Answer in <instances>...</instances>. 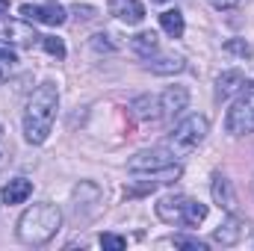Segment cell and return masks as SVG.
Returning a JSON list of instances; mask_svg holds the SVG:
<instances>
[{
	"mask_svg": "<svg viewBox=\"0 0 254 251\" xmlns=\"http://www.w3.org/2000/svg\"><path fill=\"white\" fill-rule=\"evenodd\" d=\"M207 130H210V125H207V119H204V116H187L181 125L169 133L166 148L175 154V160H181V157L192 154V151L204 142Z\"/></svg>",
	"mask_w": 254,
	"mask_h": 251,
	"instance_id": "cell-4",
	"label": "cell"
},
{
	"mask_svg": "<svg viewBox=\"0 0 254 251\" xmlns=\"http://www.w3.org/2000/svg\"><path fill=\"white\" fill-rule=\"evenodd\" d=\"M57 110H60V89H57V83L48 80V83L36 86V92L30 95L27 110H24V139L30 145H42L51 136Z\"/></svg>",
	"mask_w": 254,
	"mask_h": 251,
	"instance_id": "cell-1",
	"label": "cell"
},
{
	"mask_svg": "<svg viewBox=\"0 0 254 251\" xmlns=\"http://www.w3.org/2000/svg\"><path fill=\"white\" fill-rule=\"evenodd\" d=\"M225 51H231V54H240V57H252V48H249L246 42H228V45H225Z\"/></svg>",
	"mask_w": 254,
	"mask_h": 251,
	"instance_id": "cell-24",
	"label": "cell"
},
{
	"mask_svg": "<svg viewBox=\"0 0 254 251\" xmlns=\"http://www.w3.org/2000/svg\"><path fill=\"white\" fill-rule=\"evenodd\" d=\"M6 9H9V0H0V15H6Z\"/></svg>",
	"mask_w": 254,
	"mask_h": 251,
	"instance_id": "cell-27",
	"label": "cell"
},
{
	"mask_svg": "<svg viewBox=\"0 0 254 251\" xmlns=\"http://www.w3.org/2000/svg\"><path fill=\"white\" fill-rule=\"evenodd\" d=\"M33 195V184L27 181V178H12L6 187H3V192H0V198H3V204H24L27 198Z\"/></svg>",
	"mask_w": 254,
	"mask_h": 251,
	"instance_id": "cell-14",
	"label": "cell"
},
{
	"mask_svg": "<svg viewBox=\"0 0 254 251\" xmlns=\"http://www.w3.org/2000/svg\"><path fill=\"white\" fill-rule=\"evenodd\" d=\"M213 201L222 207V210H228V213H234V207H237V198H234V189H231V181L225 178V175H213Z\"/></svg>",
	"mask_w": 254,
	"mask_h": 251,
	"instance_id": "cell-15",
	"label": "cell"
},
{
	"mask_svg": "<svg viewBox=\"0 0 254 251\" xmlns=\"http://www.w3.org/2000/svg\"><path fill=\"white\" fill-rule=\"evenodd\" d=\"M154 210L166 225H181V228H195L207 219V204L190 195H163L154 204Z\"/></svg>",
	"mask_w": 254,
	"mask_h": 251,
	"instance_id": "cell-3",
	"label": "cell"
},
{
	"mask_svg": "<svg viewBox=\"0 0 254 251\" xmlns=\"http://www.w3.org/2000/svg\"><path fill=\"white\" fill-rule=\"evenodd\" d=\"M169 246H175V249H190V251H207V246L201 243V240H192V237H172V240H166Z\"/></svg>",
	"mask_w": 254,
	"mask_h": 251,
	"instance_id": "cell-21",
	"label": "cell"
},
{
	"mask_svg": "<svg viewBox=\"0 0 254 251\" xmlns=\"http://www.w3.org/2000/svg\"><path fill=\"white\" fill-rule=\"evenodd\" d=\"M157 3H166V0H157Z\"/></svg>",
	"mask_w": 254,
	"mask_h": 251,
	"instance_id": "cell-28",
	"label": "cell"
},
{
	"mask_svg": "<svg viewBox=\"0 0 254 251\" xmlns=\"http://www.w3.org/2000/svg\"><path fill=\"white\" fill-rule=\"evenodd\" d=\"M107 39H110V36H101V33L92 36V48H95V51H116V45L107 42Z\"/></svg>",
	"mask_w": 254,
	"mask_h": 251,
	"instance_id": "cell-23",
	"label": "cell"
},
{
	"mask_svg": "<svg viewBox=\"0 0 254 251\" xmlns=\"http://www.w3.org/2000/svg\"><path fill=\"white\" fill-rule=\"evenodd\" d=\"M42 48H45L51 57L65 60V45H63V39H57V36H42Z\"/></svg>",
	"mask_w": 254,
	"mask_h": 251,
	"instance_id": "cell-20",
	"label": "cell"
},
{
	"mask_svg": "<svg viewBox=\"0 0 254 251\" xmlns=\"http://www.w3.org/2000/svg\"><path fill=\"white\" fill-rule=\"evenodd\" d=\"M15 68H18V54H15V48L0 39V86L9 80V74H12Z\"/></svg>",
	"mask_w": 254,
	"mask_h": 251,
	"instance_id": "cell-19",
	"label": "cell"
},
{
	"mask_svg": "<svg viewBox=\"0 0 254 251\" xmlns=\"http://www.w3.org/2000/svg\"><path fill=\"white\" fill-rule=\"evenodd\" d=\"M148 71H154V74H178V71H184V60L181 57H172V54H151L148 60Z\"/></svg>",
	"mask_w": 254,
	"mask_h": 251,
	"instance_id": "cell-16",
	"label": "cell"
},
{
	"mask_svg": "<svg viewBox=\"0 0 254 251\" xmlns=\"http://www.w3.org/2000/svg\"><path fill=\"white\" fill-rule=\"evenodd\" d=\"M249 83H246V77H243V71H225V74H219V80H216V98L219 101H228L234 92H243Z\"/></svg>",
	"mask_w": 254,
	"mask_h": 251,
	"instance_id": "cell-13",
	"label": "cell"
},
{
	"mask_svg": "<svg viewBox=\"0 0 254 251\" xmlns=\"http://www.w3.org/2000/svg\"><path fill=\"white\" fill-rule=\"evenodd\" d=\"M30 21H9V18H0V39L3 42H15V45H24V48H33L36 42H42V36L27 27Z\"/></svg>",
	"mask_w": 254,
	"mask_h": 251,
	"instance_id": "cell-8",
	"label": "cell"
},
{
	"mask_svg": "<svg viewBox=\"0 0 254 251\" xmlns=\"http://www.w3.org/2000/svg\"><path fill=\"white\" fill-rule=\"evenodd\" d=\"M74 12H77V15H83V18H95V15H92V12H95L92 6H80V3H77V6H74Z\"/></svg>",
	"mask_w": 254,
	"mask_h": 251,
	"instance_id": "cell-26",
	"label": "cell"
},
{
	"mask_svg": "<svg viewBox=\"0 0 254 251\" xmlns=\"http://www.w3.org/2000/svg\"><path fill=\"white\" fill-rule=\"evenodd\" d=\"M101 246L110 249V251H122L127 246V240L125 237H119V234H101Z\"/></svg>",
	"mask_w": 254,
	"mask_h": 251,
	"instance_id": "cell-22",
	"label": "cell"
},
{
	"mask_svg": "<svg viewBox=\"0 0 254 251\" xmlns=\"http://www.w3.org/2000/svg\"><path fill=\"white\" fill-rule=\"evenodd\" d=\"M130 113L139 122H160L163 119V107H160V95H139L130 101Z\"/></svg>",
	"mask_w": 254,
	"mask_h": 251,
	"instance_id": "cell-10",
	"label": "cell"
},
{
	"mask_svg": "<svg viewBox=\"0 0 254 251\" xmlns=\"http://www.w3.org/2000/svg\"><path fill=\"white\" fill-rule=\"evenodd\" d=\"M110 12L122 21V24H142V18H145V6L139 3V0H113L110 3Z\"/></svg>",
	"mask_w": 254,
	"mask_h": 251,
	"instance_id": "cell-12",
	"label": "cell"
},
{
	"mask_svg": "<svg viewBox=\"0 0 254 251\" xmlns=\"http://www.w3.org/2000/svg\"><path fill=\"white\" fill-rule=\"evenodd\" d=\"M249 228H246V222L240 219V216H234V213H228V219L213 231V240L219 243V246H237L240 240H243V234H246Z\"/></svg>",
	"mask_w": 254,
	"mask_h": 251,
	"instance_id": "cell-11",
	"label": "cell"
},
{
	"mask_svg": "<svg viewBox=\"0 0 254 251\" xmlns=\"http://www.w3.org/2000/svg\"><path fill=\"white\" fill-rule=\"evenodd\" d=\"M60 228H63L60 207L51 204V201H39V204H33L21 213L15 231H18V240L24 246H45L60 234Z\"/></svg>",
	"mask_w": 254,
	"mask_h": 251,
	"instance_id": "cell-2",
	"label": "cell"
},
{
	"mask_svg": "<svg viewBox=\"0 0 254 251\" xmlns=\"http://www.w3.org/2000/svg\"><path fill=\"white\" fill-rule=\"evenodd\" d=\"M225 130L231 136H249V133H254V86L243 89L240 98L231 104V110L225 116Z\"/></svg>",
	"mask_w": 254,
	"mask_h": 251,
	"instance_id": "cell-5",
	"label": "cell"
},
{
	"mask_svg": "<svg viewBox=\"0 0 254 251\" xmlns=\"http://www.w3.org/2000/svg\"><path fill=\"white\" fill-rule=\"evenodd\" d=\"M160 107H163V119H175L178 113H184L190 107V89L187 86H169L160 95Z\"/></svg>",
	"mask_w": 254,
	"mask_h": 251,
	"instance_id": "cell-9",
	"label": "cell"
},
{
	"mask_svg": "<svg viewBox=\"0 0 254 251\" xmlns=\"http://www.w3.org/2000/svg\"><path fill=\"white\" fill-rule=\"evenodd\" d=\"M18 12H21L24 21H30V24H45V27H60V24H65V18H68V12H65L63 6H57V3H48V6L24 3Z\"/></svg>",
	"mask_w": 254,
	"mask_h": 251,
	"instance_id": "cell-7",
	"label": "cell"
},
{
	"mask_svg": "<svg viewBox=\"0 0 254 251\" xmlns=\"http://www.w3.org/2000/svg\"><path fill=\"white\" fill-rule=\"evenodd\" d=\"M172 163H178V160H175V154H172L166 145H163V148H145V151H136V154L127 160V172L145 175V172L166 169V166H172Z\"/></svg>",
	"mask_w": 254,
	"mask_h": 251,
	"instance_id": "cell-6",
	"label": "cell"
},
{
	"mask_svg": "<svg viewBox=\"0 0 254 251\" xmlns=\"http://www.w3.org/2000/svg\"><path fill=\"white\" fill-rule=\"evenodd\" d=\"M160 27L172 36V39H181L184 36V30H187V24H184V15L178 12V9H166L163 15H160Z\"/></svg>",
	"mask_w": 254,
	"mask_h": 251,
	"instance_id": "cell-18",
	"label": "cell"
},
{
	"mask_svg": "<svg viewBox=\"0 0 254 251\" xmlns=\"http://www.w3.org/2000/svg\"><path fill=\"white\" fill-rule=\"evenodd\" d=\"M246 0H210V6H216V9H222V12H228V9H240Z\"/></svg>",
	"mask_w": 254,
	"mask_h": 251,
	"instance_id": "cell-25",
	"label": "cell"
},
{
	"mask_svg": "<svg viewBox=\"0 0 254 251\" xmlns=\"http://www.w3.org/2000/svg\"><path fill=\"white\" fill-rule=\"evenodd\" d=\"M130 51H133L136 57H142V60H148L151 54H157V51H160V42H157V33H151V30H145V33H136V36L130 39Z\"/></svg>",
	"mask_w": 254,
	"mask_h": 251,
	"instance_id": "cell-17",
	"label": "cell"
}]
</instances>
